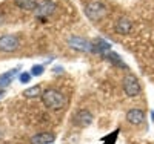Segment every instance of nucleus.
Here are the masks:
<instances>
[{
  "instance_id": "f257e3e1",
  "label": "nucleus",
  "mask_w": 154,
  "mask_h": 144,
  "mask_svg": "<svg viewBox=\"0 0 154 144\" xmlns=\"http://www.w3.org/2000/svg\"><path fill=\"white\" fill-rule=\"evenodd\" d=\"M42 103H43V106L51 109V110H60L66 106V95L60 92L59 89H46L42 92V97H40Z\"/></svg>"
},
{
  "instance_id": "f03ea898",
  "label": "nucleus",
  "mask_w": 154,
  "mask_h": 144,
  "mask_svg": "<svg viewBox=\"0 0 154 144\" xmlns=\"http://www.w3.org/2000/svg\"><path fill=\"white\" fill-rule=\"evenodd\" d=\"M85 14H86V17L89 20L97 22V20H100L106 14V6L102 2H89L85 6Z\"/></svg>"
},
{
  "instance_id": "7ed1b4c3",
  "label": "nucleus",
  "mask_w": 154,
  "mask_h": 144,
  "mask_svg": "<svg viewBox=\"0 0 154 144\" xmlns=\"http://www.w3.org/2000/svg\"><path fill=\"white\" fill-rule=\"evenodd\" d=\"M122 86H123V90L128 97H137L140 94V83L133 74H128L123 77Z\"/></svg>"
},
{
  "instance_id": "20e7f679",
  "label": "nucleus",
  "mask_w": 154,
  "mask_h": 144,
  "mask_svg": "<svg viewBox=\"0 0 154 144\" xmlns=\"http://www.w3.org/2000/svg\"><path fill=\"white\" fill-rule=\"evenodd\" d=\"M68 46L74 51H79V52H91L93 51V42H89V40H86L83 37H79V35L68 37Z\"/></svg>"
},
{
  "instance_id": "39448f33",
  "label": "nucleus",
  "mask_w": 154,
  "mask_h": 144,
  "mask_svg": "<svg viewBox=\"0 0 154 144\" xmlns=\"http://www.w3.org/2000/svg\"><path fill=\"white\" fill-rule=\"evenodd\" d=\"M20 46V42L16 35L12 34H5L0 37V51L2 52H14Z\"/></svg>"
},
{
  "instance_id": "423d86ee",
  "label": "nucleus",
  "mask_w": 154,
  "mask_h": 144,
  "mask_svg": "<svg viewBox=\"0 0 154 144\" xmlns=\"http://www.w3.org/2000/svg\"><path fill=\"white\" fill-rule=\"evenodd\" d=\"M94 120V116L93 113L86 110V109H80V110H77L75 115L72 116V123L77 126V127H88L89 124L93 123Z\"/></svg>"
},
{
  "instance_id": "0eeeda50",
  "label": "nucleus",
  "mask_w": 154,
  "mask_h": 144,
  "mask_svg": "<svg viewBox=\"0 0 154 144\" xmlns=\"http://www.w3.org/2000/svg\"><path fill=\"white\" fill-rule=\"evenodd\" d=\"M54 11H56V3L51 2V0H43V2H40L35 8V17L45 20L46 17H49L53 14Z\"/></svg>"
},
{
  "instance_id": "6e6552de",
  "label": "nucleus",
  "mask_w": 154,
  "mask_h": 144,
  "mask_svg": "<svg viewBox=\"0 0 154 144\" xmlns=\"http://www.w3.org/2000/svg\"><path fill=\"white\" fill-rule=\"evenodd\" d=\"M126 121L130 124H134V126H139L145 121V112L139 107H134V109H130L126 112Z\"/></svg>"
},
{
  "instance_id": "1a4fd4ad",
  "label": "nucleus",
  "mask_w": 154,
  "mask_h": 144,
  "mask_svg": "<svg viewBox=\"0 0 154 144\" xmlns=\"http://www.w3.org/2000/svg\"><path fill=\"white\" fill-rule=\"evenodd\" d=\"M114 29L117 34L125 35V34H130V31L133 29V22L128 19V17H120L114 25Z\"/></svg>"
},
{
  "instance_id": "9d476101",
  "label": "nucleus",
  "mask_w": 154,
  "mask_h": 144,
  "mask_svg": "<svg viewBox=\"0 0 154 144\" xmlns=\"http://www.w3.org/2000/svg\"><path fill=\"white\" fill-rule=\"evenodd\" d=\"M56 135L51 132H40L31 137V144H53Z\"/></svg>"
},
{
  "instance_id": "9b49d317",
  "label": "nucleus",
  "mask_w": 154,
  "mask_h": 144,
  "mask_svg": "<svg viewBox=\"0 0 154 144\" xmlns=\"http://www.w3.org/2000/svg\"><path fill=\"white\" fill-rule=\"evenodd\" d=\"M17 74H19V69L14 68V69H11V71H8V72H5V74L0 75V89L8 87V86L12 83V80L17 77Z\"/></svg>"
},
{
  "instance_id": "f8f14e48",
  "label": "nucleus",
  "mask_w": 154,
  "mask_h": 144,
  "mask_svg": "<svg viewBox=\"0 0 154 144\" xmlns=\"http://www.w3.org/2000/svg\"><path fill=\"white\" fill-rule=\"evenodd\" d=\"M93 51L103 55V54H106V52L111 51V45L106 40H103V38H96V40L93 42Z\"/></svg>"
},
{
  "instance_id": "ddd939ff",
  "label": "nucleus",
  "mask_w": 154,
  "mask_h": 144,
  "mask_svg": "<svg viewBox=\"0 0 154 144\" xmlns=\"http://www.w3.org/2000/svg\"><path fill=\"white\" fill-rule=\"evenodd\" d=\"M103 57L106 58V61H109L111 64H116V66H119V68H123V69H128V66L125 64V61L116 54V52H112V51H109V52H106V54H103Z\"/></svg>"
},
{
  "instance_id": "4468645a",
  "label": "nucleus",
  "mask_w": 154,
  "mask_h": 144,
  "mask_svg": "<svg viewBox=\"0 0 154 144\" xmlns=\"http://www.w3.org/2000/svg\"><path fill=\"white\" fill-rule=\"evenodd\" d=\"M16 5L20 8V9H25V11H32L37 8V0H14Z\"/></svg>"
},
{
  "instance_id": "2eb2a0df",
  "label": "nucleus",
  "mask_w": 154,
  "mask_h": 144,
  "mask_svg": "<svg viewBox=\"0 0 154 144\" xmlns=\"http://www.w3.org/2000/svg\"><path fill=\"white\" fill-rule=\"evenodd\" d=\"M23 97H25V98H37V97H42V89H40V86H32V87L25 89Z\"/></svg>"
},
{
  "instance_id": "dca6fc26",
  "label": "nucleus",
  "mask_w": 154,
  "mask_h": 144,
  "mask_svg": "<svg viewBox=\"0 0 154 144\" xmlns=\"http://www.w3.org/2000/svg\"><path fill=\"white\" fill-rule=\"evenodd\" d=\"M43 72H45L43 64H34V66L31 68V75L32 77H40Z\"/></svg>"
},
{
  "instance_id": "f3484780",
  "label": "nucleus",
  "mask_w": 154,
  "mask_h": 144,
  "mask_svg": "<svg viewBox=\"0 0 154 144\" xmlns=\"http://www.w3.org/2000/svg\"><path fill=\"white\" fill-rule=\"evenodd\" d=\"M117 137H119V130H116V132H112V137L111 135H106L105 138H102V143L108 141V144H114L116 140H117Z\"/></svg>"
},
{
  "instance_id": "a211bd4d",
  "label": "nucleus",
  "mask_w": 154,
  "mask_h": 144,
  "mask_svg": "<svg viewBox=\"0 0 154 144\" xmlns=\"http://www.w3.org/2000/svg\"><path fill=\"white\" fill-rule=\"evenodd\" d=\"M31 72H22L20 75H19V80L22 81V83H28L29 80H31Z\"/></svg>"
},
{
  "instance_id": "6ab92c4d",
  "label": "nucleus",
  "mask_w": 154,
  "mask_h": 144,
  "mask_svg": "<svg viewBox=\"0 0 154 144\" xmlns=\"http://www.w3.org/2000/svg\"><path fill=\"white\" fill-rule=\"evenodd\" d=\"M62 71H63V69H62V68H56V69H54V72H56V74H60V72H62Z\"/></svg>"
},
{
  "instance_id": "aec40b11",
  "label": "nucleus",
  "mask_w": 154,
  "mask_h": 144,
  "mask_svg": "<svg viewBox=\"0 0 154 144\" xmlns=\"http://www.w3.org/2000/svg\"><path fill=\"white\" fill-rule=\"evenodd\" d=\"M2 23H3V17H2V16H0V25H2Z\"/></svg>"
},
{
  "instance_id": "412c9836",
  "label": "nucleus",
  "mask_w": 154,
  "mask_h": 144,
  "mask_svg": "<svg viewBox=\"0 0 154 144\" xmlns=\"http://www.w3.org/2000/svg\"><path fill=\"white\" fill-rule=\"evenodd\" d=\"M2 95H3V90H2V89H0V98H2Z\"/></svg>"
},
{
  "instance_id": "4be33fe9",
  "label": "nucleus",
  "mask_w": 154,
  "mask_h": 144,
  "mask_svg": "<svg viewBox=\"0 0 154 144\" xmlns=\"http://www.w3.org/2000/svg\"><path fill=\"white\" fill-rule=\"evenodd\" d=\"M151 118H152V120H154V110H152V112H151Z\"/></svg>"
}]
</instances>
